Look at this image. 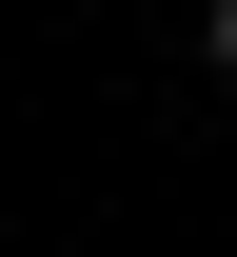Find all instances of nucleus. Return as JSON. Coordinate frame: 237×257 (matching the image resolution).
Here are the masks:
<instances>
[{"label": "nucleus", "mask_w": 237, "mask_h": 257, "mask_svg": "<svg viewBox=\"0 0 237 257\" xmlns=\"http://www.w3.org/2000/svg\"><path fill=\"white\" fill-rule=\"evenodd\" d=\"M198 40H217V79H237V0H217V20H198Z\"/></svg>", "instance_id": "nucleus-1"}]
</instances>
